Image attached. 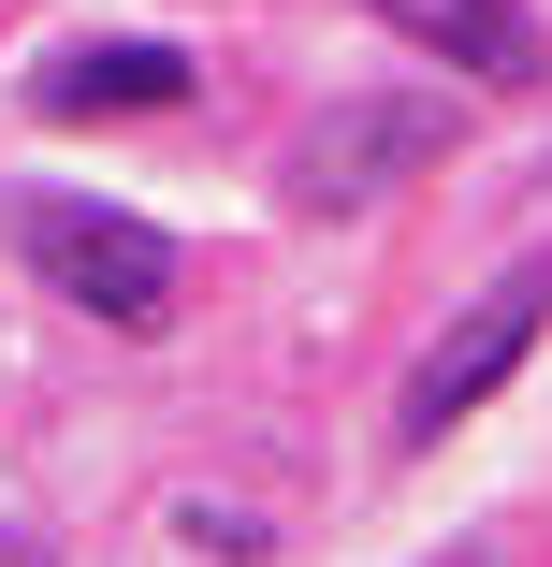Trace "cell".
<instances>
[{
	"label": "cell",
	"mask_w": 552,
	"mask_h": 567,
	"mask_svg": "<svg viewBox=\"0 0 552 567\" xmlns=\"http://www.w3.org/2000/svg\"><path fill=\"white\" fill-rule=\"evenodd\" d=\"M451 146H466V102H436V87H364V102H320V117L291 132L277 189H291V218H350V204L436 175Z\"/></svg>",
	"instance_id": "1"
},
{
	"label": "cell",
	"mask_w": 552,
	"mask_h": 567,
	"mask_svg": "<svg viewBox=\"0 0 552 567\" xmlns=\"http://www.w3.org/2000/svg\"><path fill=\"white\" fill-rule=\"evenodd\" d=\"M15 262H30L73 320H102V334H160V320H175V234H160V218L30 189V204H15Z\"/></svg>",
	"instance_id": "2"
},
{
	"label": "cell",
	"mask_w": 552,
	"mask_h": 567,
	"mask_svg": "<svg viewBox=\"0 0 552 567\" xmlns=\"http://www.w3.org/2000/svg\"><path fill=\"white\" fill-rule=\"evenodd\" d=\"M538 320H552V248H523L451 334H436V350H421V379L393 393V451H436V436H451L480 393H509V364L538 350Z\"/></svg>",
	"instance_id": "3"
},
{
	"label": "cell",
	"mask_w": 552,
	"mask_h": 567,
	"mask_svg": "<svg viewBox=\"0 0 552 567\" xmlns=\"http://www.w3.org/2000/svg\"><path fill=\"white\" fill-rule=\"evenodd\" d=\"M204 87V59L189 44H160V30H117V44H59L44 73H30V102L59 132H87V117H175V102Z\"/></svg>",
	"instance_id": "4"
},
{
	"label": "cell",
	"mask_w": 552,
	"mask_h": 567,
	"mask_svg": "<svg viewBox=\"0 0 552 567\" xmlns=\"http://www.w3.org/2000/svg\"><path fill=\"white\" fill-rule=\"evenodd\" d=\"M378 16L407 44H436L451 73H480V87H538V16L523 0H378Z\"/></svg>",
	"instance_id": "5"
},
{
	"label": "cell",
	"mask_w": 552,
	"mask_h": 567,
	"mask_svg": "<svg viewBox=\"0 0 552 567\" xmlns=\"http://www.w3.org/2000/svg\"><path fill=\"white\" fill-rule=\"evenodd\" d=\"M175 538H189L204 567H262V553H277V524H262V509H218V495H189V509H175Z\"/></svg>",
	"instance_id": "6"
},
{
	"label": "cell",
	"mask_w": 552,
	"mask_h": 567,
	"mask_svg": "<svg viewBox=\"0 0 552 567\" xmlns=\"http://www.w3.org/2000/svg\"><path fill=\"white\" fill-rule=\"evenodd\" d=\"M0 567H59V553H44V538H0Z\"/></svg>",
	"instance_id": "7"
}]
</instances>
